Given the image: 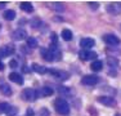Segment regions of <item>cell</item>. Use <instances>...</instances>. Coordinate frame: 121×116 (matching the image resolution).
<instances>
[{
    "label": "cell",
    "instance_id": "4",
    "mask_svg": "<svg viewBox=\"0 0 121 116\" xmlns=\"http://www.w3.org/2000/svg\"><path fill=\"white\" fill-rule=\"evenodd\" d=\"M47 72H49L52 76H54L56 79H58V80H60V81L67 80L68 76H70V75H68V72L62 71V70H54V68H52V70H48Z\"/></svg>",
    "mask_w": 121,
    "mask_h": 116
},
{
    "label": "cell",
    "instance_id": "15",
    "mask_svg": "<svg viewBox=\"0 0 121 116\" xmlns=\"http://www.w3.org/2000/svg\"><path fill=\"white\" fill-rule=\"evenodd\" d=\"M9 80L13 81V83H16V84H18V85H23V83H25L22 75L17 74V72H12V74H9Z\"/></svg>",
    "mask_w": 121,
    "mask_h": 116
},
{
    "label": "cell",
    "instance_id": "2",
    "mask_svg": "<svg viewBox=\"0 0 121 116\" xmlns=\"http://www.w3.org/2000/svg\"><path fill=\"white\" fill-rule=\"evenodd\" d=\"M21 97H22V99H23V101H27V102H34V101H36L37 98H39V97H37V90H36V89H34V88L25 89V90L22 92Z\"/></svg>",
    "mask_w": 121,
    "mask_h": 116
},
{
    "label": "cell",
    "instance_id": "29",
    "mask_svg": "<svg viewBox=\"0 0 121 116\" xmlns=\"http://www.w3.org/2000/svg\"><path fill=\"white\" fill-rule=\"evenodd\" d=\"M89 4V7L91 8V9H97L98 7H99V3H97V1H93V3H88Z\"/></svg>",
    "mask_w": 121,
    "mask_h": 116
},
{
    "label": "cell",
    "instance_id": "18",
    "mask_svg": "<svg viewBox=\"0 0 121 116\" xmlns=\"http://www.w3.org/2000/svg\"><path fill=\"white\" fill-rule=\"evenodd\" d=\"M90 68L93 70V71H102V68H103V62L102 61H99V59H95V61H93L91 62V65H90Z\"/></svg>",
    "mask_w": 121,
    "mask_h": 116
},
{
    "label": "cell",
    "instance_id": "10",
    "mask_svg": "<svg viewBox=\"0 0 121 116\" xmlns=\"http://www.w3.org/2000/svg\"><path fill=\"white\" fill-rule=\"evenodd\" d=\"M97 101L99 103L104 104V106H116V101L113 97H109V95H100L97 98Z\"/></svg>",
    "mask_w": 121,
    "mask_h": 116
},
{
    "label": "cell",
    "instance_id": "11",
    "mask_svg": "<svg viewBox=\"0 0 121 116\" xmlns=\"http://www.w3.org/2000/svg\"><path fill=\"white\" fill-rule=\"evenodd\" d=\"M13 52H14V48L12 45H3V46H0V58H5V57L12 56Z\"/></svg>",
    "mask_w": 121,
    "mask_h": 116
},
{
    "label": "cell",
    "instance_id": "30",
    "mask_svg": "<svg viewBox=\"0 0 121 116\" xmlns=\"http://www.w3.org/2000/svg\"><path fill=\"white\" fill-rule=\"evenodd\" d=\"M9 66H10L12 68H16V67H18V62H17L16 59H12V61L9 62Z\"/></svg>",
    "mask_w": 121,
    "mask_h": 116
},
{
    "label": "cell",
    "instance_id": "27",
    "mask_svg": "<svg viewBox=\"0 0 121 116\" xmlns=\"http://www.w3.org/2000/svg\"><path fill=\"white\" fill-rule=\"evenodd\" d=\"M8 104L7 102H0V114H5V110L8 108Z\"/></svg>",
    "mask_w": 121,
    "mask_h": 116
},
{
    "label": "cell",
    "instance_id": "14",
    "mask_svg": "<svg viewBox=\"0 0 121 116\" xmlns=\"http://www.w3.org/2000/svg\"><path fill=\"white\" fill-rule=\"evenodd\" d=\"M0 92H1L4 95H7V97L12 95V93H13L12 88H10L7 83H4V80H1V79H0Z\"/></svg>",
    "mask_w": 121,
    "mask_h": 116
},
{
    "label": "cell",
    "instance_id": "8",
    "mask_svg": "<svg viewBox=\"0 0 121 116\" xmlns=\"http://www.w3.org/2000/svg\"><path fill=\"white\" fill-rule=\"evenodd\" d=\"M94 45H95V40L91 39V37H82L80 40V46L85 50H90Z\"/></svg>",
    "mask_w": 121,
    "mask_h": 116
},
{
    "label": "cell",
    "instance_id": "7",
    "mask_svg": "<svg viewBox=\"0 0 121 116\" xmlns=\"http://www.w3.org/2000/svg\"><path fill=\"white\" fill-rule=\"evenodd\" d=\"M103 40L107 45H111V46H117L120 45V39L116 36V35H112V34H107L103 36Z\"/></svg>",
    "mask_w": 121,
    "mask_h": 116
},
{
    "label": "cell",
    "instance_id": "20",
    "mask_svg": "<svg viewBox=\"0 0 121 116\" xmlns=\"http://www.w3.org/2000/svg\"><path fill=\"white\" fill-rule=\"evenodd\" d=\"M32 70L35 72H37V74H45V72L48 71V68L45 67V66H41V65H39V63H32Z\"/></svg>",
    "mask_w": 121,
    "mask_h": 116
},
{
    "label": "cell",
    "instance_id": "28",
    "mask_svg": "<svg viewBox=\"0 0 121 116\" xmlns=\"http://www.w3.org/2000/svg\"><path fill=\"white\" fill-rule=\"evenodd\" d=\"M52 45H57V34L56 32H52Z\"/></svg>",
    "mask_w": 121,
    "mask_h": 116
},
{
    "label": "cell",
    "instance_id": "31",
    "mask_svg": "<svg viewBox=\"0 0 121 116\" xmlns=\"http://www.w3.org/2000/svg\"><path fill=\"white\" fill-rule=\"evenodd\" d=\"M26 114H27V116H34V114H35V112H34L32 108H27V112H26Z\"/></svg>",
    "mask_w": 121,
    "mask_h": 116
},
{
    "label": "cell",
    "instance_id": "21",
    "mask_svg": "<svg viewBox=\"0 0 121 116\" xmlns=\"http://www.w3.org/2000/svg\"><path fill=\"white\" fill-rule=\"evenodd\" d=\"M3 17H4V19H7V21H13V19L16 18V12L13 9L5 10L4 14H3Z\"/></svg>",
    "mask_w": 121,
    "mask_h": 116
},
{
    "label": "cell",
    "instance_id": "26",
    "mask_svg": "<svg viewBox=\"0 0 121 116\" xmlns=\"http://www.w3.org/2000/svg\"><path fill=\"white\" fill-rule=\"evenodd\" d=\"M31 26H32L34 28H37V27H40V26H41V21H40L39 18H34L32 21H31Z\"/></svg>",
    "mask_w": 121,
    "mask_h": 116
},
{
    "label": "cell",
    "instance_id": "1",
    "mask_svg": "<svg viewBox=\"0 0 121 116\" xmlns=\"http://www.w3.org/2000/svg\"><path fill=\"white\" fill-rule=\"evenodd\" d=\"M54 107H56V111L60 115L70 114V104L65 98H57L56 102H54Z\"/></svg>",
    "mask_w": 121,
    "mask_h": 116
},
{
    "label": "cell",
    "instance_id": "24",
    "mask_svg": "<svg viewBox=\"0 0 121 116\" xmlns=\"http://www.w3.org/2000/svg\"><path fill=\"white\" fill-rule=\"evenodd\" d=\"M39 45L37 44V40L35 39V37H27V46L28 48H36V46Z\"/></svg>",
    "mask_w": 121,
    "mask_h": 116
},
{
    "label": "cell",
    "instance_id": "34",
    "mask_svg": "<svg viewBox=\"0 0 121 116\" xmlns=\"http://www.w3.org/2000/svg\"><path fill=\"white\" fill-rule=\"evenodd\" d=\"M23 72H30V68L26 67V66H23Z\"/></svg>",
    "mask_w": 121,
    "mask_h": 116
},
{
    "label": "cell",
    "instance_id": "19",
    "mask_svg": "<svg viewBox=\"0 0 121 116\" xmlns=\"http://www.w3.org/2000/svg\"><path fill=\"white\" fill-rule=\"evenodd\" d=\"M60 36H62L63 40H66V41H70V40H72L73 37V34L71 30H68V28H65V30L62 31V34H60Z\"/></svg>",
    "mask_w": 121,
    "mask_h": 116
},
{
    "label": "cell",
    "instance_id": "35",
    "mask_svg": "<svg viewBox=\"0 0 121 116\" xmlns=\"http://www.w3.org/2000/svg\"><path fill=\"white\" fill-rule=\"evenodd\" d=\"M115 116H121V115H119V114H116V115H115Z\"/></svg>",
    "mask_w": 121,
    "mask_h": 116
},
{
    "label": "cell",
    "instance_id": "23",
    "mask_svg": "<svg viewBox=\"0 0 121 116\" xmlns=\"http://www.w3.org/2000/svg\"><path fill=\"white\" fill-rule=\"evenodd\" d=\"M107 63H108L109 67H113V68H116L117 66H119V61H117V58H115L112 56L107 57Z\"/></svg>",
    "mask_w": 121,
    "mask_h": 116
},
{
    "label": "cell",
    "instance_id": "17",
    "mask_svg": "<svg viewBox=\"0 0 121 116\" xmlns=\"http://www.w3.org/2000/svg\"><path fill=\"white\" fill-rule=\"evenodd\" d=\"M19 8H21L23 12H26V13H31V12H34V7L31 3L28 1H22L19 3Z\"/></svg>",
    "mask_w": 121,
    "mask_h": 116
},
{
    "label": "cell",
    "instance_id": "22",
    "mask_svg": "<svg viewBox=\"0 0 121 116\" xmlns=\"http://www.w3.org/2000/svg\"><path fill=\"white\" fill-rule=\"evenodd\" d=\"M17 114H18V107L16 106H8V108L5 110V115L7 116H16Z\"/></svg>",
    "mask_w": 121,
    "mask_h": 116
},
{
    "label": "cell",
    "instance_id": "6",
    "mask_svg": "<svg viewBox=\"0 0 121 116\" xmlns=\"http://www.w3.org/2000/svg\"><path fill=\"white\" fill-rule=\"evenodd\" d=\"M81 83L84 84V85L93 86V85H95V84L99 83V77H98L97 75H85V76H82Z\"/></svg>",
    "mask_w": 121,
    "mask_h": 116
},
{
    "label": "cell",
    "instance_id": "5",
    "mask_svg": "<svg viewBox=\"0 0 121 116\" xmlns=\"http://www.w3.org/2000/svg\"><path fill=\"white\" fill-rule=\"evenodd\" d=\"M98 57V54L95 52H91V50H85V49H81L79 52V58L82 61H90V59H94L95 61Z\"/></svg>",
    "mask_w": 121,
    "mask_h": 116
},
{
    "label": "cell",
    "instance_id": "33",
    "mask_svg": "<svg viewBox=\"0 0 121 116\" xmlns=\"http://www.w3.org/2000/svg\"><path fill=\"white\" fill-rule=\"evenodd\" d=\"M3 70H4V63L0 61V71H3Z\"/></svg>",
    "mask_w": 121,
    "mask_h": 116
},
{
    "label": "cell",
    "instance_id": "13",
    "mask_svg": "<svg viewBox=\"0 0 121 116\" xmlns=\"http://www.w3.org/2000/svg\"><path fill=\"white\" fill-rule=\"evenodd\" d=\"M54 93L52 86H43L40 90H37V97H50Z\"/></svg>",
    "mask_w": 121,
    "mask_h": 116
},
{
    "label": "cell",
    "instance_id": "32",
    "mask_svg": "<svg viewBox=\"0 0 121 116\" xmlns=\"http://www.w3.org/2000/svg\"><path fill=\"white\" fill-rule=\"evenodd\" d=\"M8 3L7 1H0V9H3V8H5V5H7Z\"/></svg>",
    "mask_w": 121,
    "mask_h": 116
},
{
    "label": "cell",
    "instance_id": "16",
    "mask_svg": "<svg viewBox=\"0 0 121 116\" xmlns=\"http://www.w3.org/2000/svg\"><path fill=\"white\" fill-rule=\"evenodd\" d=\"M40 53H41L43 58H44L47 62H53V54H52V52L49 50L47 48H40Z\"/></svg>",
    "mask_w": 121,
    "mask_h": 116
},
{
    "label": "cell",
    "instance_id": "12",
    "mask_svg": "<svg viewBox=\"0 0 121 116\" xmlns=\"http://www.w3.org/2000/svg\"><path fill=\"white\" fill-rule=\"evenodd\" d=\"M57 90L60 95H63V97H70V95H73L75 94V90L71 88H68V86H63V85H59L57 86Z\"/></svg>",
    "mask_w": 121,
    "mask_h": 116
},
{
    "label": "cell",
    "instance_id": "25",
    "mask_svg": "<svg viewBox=\"0 0 121 116\" xmlns=\"http://www.w3.org/2000/svg\"><path fill=\"white\" fill-rule=\"evenodd\" d=\"M52 8L56 9L57 12H62L63 9H65V5H63L62 3H53V4H52Z\"/></svg>",
    "mask_w": 121,
    "mask_h": 116
},
{
    "label": "cell",
    "instance_id": "3",
    "mask_svg": "<svg viewBox=\"0 0 121 116\" xmlns=\"http://www.w3.org/2000/svg\"><path fill=\"white\" fill-rule=\"evenodd\" d=\"M106 10L112 16H117L121 13V1H113V3H108Z\"/></svg>",
    "mask_w": 121,
    "mask_h": 116
},
{
    "label": "cell",
    "instance_id": "9",
    "mask_svg": "<svg viewBox=\"0 0 121 116\" xmlns=\"http://www.w3.org/2000/svg\"><path fill=\"white\" fill-rule=\"evenodd\" d=\"M13 40H17V41H21L23 39H27V31L25 28H17V30L13 31L12 34Z\"/></svg>",
    "mask_w": 121,
    "mask_h": 116
}]
</instances>
